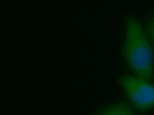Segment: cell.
<instances>
[{
	"label": "cell",
	"mask_w": 154,
	"mask_h": 115,
	"mask_svg": "<svg viewBox=\"0 0 154 115\" xmlns=\"http://www.w3.org/2000/svg\"><path fill=\"white\" fill-rule=\"evenodd\" d=\"M97 115H134L131 107L123 103L113 104L105 107Z\"/></svg>",
	"instance_id": "cell-3"
},
{
	"label": "cell",
	"mask_w": 154,
	"mask_h": 115,
	"mask_svg": "<svg viewBox=\"0 0 154 115\" xmlns=\"http://www.w3.org/2000/svg\"><path fill=\"white\" fill-rule=\"evenodd\" d=\"M120 84L137 110L146 111L154 107V85L148 80L136 76H123Z\"/></svg>",
	"instance_id": "cell-2"
},
{
	"label": "cell",
	"mask_w": 154,
	"mask_h": 115,
	"mask_svg": "<svg viewBox=\"0 0 154 115\" xmlns=\"http://www.w3.org/2000/svg\"><path fill=\"white\" fill-rule=\"evenodd\" d=\"M123 57L134 75L149 80L153 75L154 54L142 26L136 19H129L126 24Z\"/></svg>",
	"instance_id": "cell-1"
},
{
	"label": "cell",
	"mask_w": 154,
	"mask_h": 115,
	"mask_svg": "<svg viewBox=\"0 0 154 115\" xmlns=\"http://www.w3.org/2000/svg\"><path fill=\"white\" fill-rule=\"evenodd\" d=\"M149 36L152 40V42L154 43V18L150 21L149 26Z\"/></svg>",
	"instance_id": "cell-4"
}]
</instances>
